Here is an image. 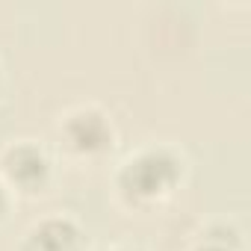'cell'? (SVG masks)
<instances>
[{
	"label": "cell",
	"instance_id": "obj_4",
	"mask_svg": "<svg viewBox=\"0 0 251 251\" xmlns=\"http://www.w3.org/2000/svg\"><path fill=\"white\" fill-rule=\"evenodd\" d=\"M6 169H9V175H12L15 180H21V183H36V180L45 175L48 163H45V157H42L36 148L21 145V148H15V151L6 157Z\"/></svg>",
	"mask_w": 251,
	"mask_h": 251
},
{
	"label": "cell",
	"instance_id": "obj_2",
	"mask_svg": "<svg viewBox=\"0 0 251 251\" xmlns=\"http://www.w3.org/2000/svg\"><path fill=\"white\" fill-rule=\"evenodd\" d=\"M68 139L80 151H95V148L106 145L109 130H106V124H103V118L98 112H80L68 124Z\"/></svg>",
	"mask_w": 251,
	"mask_h": 251
},
{
	"label": "cell",
	"instance_id": "obj_3",
	"mask_svg": "<svg viewBox=\"0 0 251 251\" xmlns=\"http://www.w3.org/2000/svg\"><path fill=\"white\" fill-rule=\"evenodd\" d=\"M33 242L42 251H74V245H77V227L71 222H65V219H50V222H45L33 233Z\"/></svg>",
	"mask_w": 251,
	"mask_h": 251
},
{
	"label": "cell",
	"instance_id": "obj_6",
	"mask_svg": "<svg viewBox=\"0 0 251 251\" xmlns=\"http://www.w3.org/2000/svg\"><path fill=\"white\" fill-rule=\"evenodd\" d=\"M210 251H225V248H210Z\"/></svg>",
	"mask_w": 251,
	"mask_h": 251
},
{
	"label": "cell",
	"instance_id": "obj_1",
	"mask_svg": "<svg viewBox=\"0 0 251 251\" xmlns=\"http://www.w3.org/2000/svg\"><path fill=\"white\" fill-rule=\"evenodd\" d=\"M175 177H177V163L163 151L139 154L136 160L127 163V169H124V183L139 195L163 192L169 183H175Z\"/></svg>",
	"mask_w": 251,
	"mask_h": 251
},
{
	"label": "cell",
	"instance_id": "obj_5",
	"mask_svg": "<svg viewBox=\"0 0 251 251\" xmlns=\"http://www.w3.org/2000/svg\"><path fill=\"white\" fill-rule=\"evenodd\" d=\"M3 204H6V201H3V189H0V210H3Z\"/></svg>",
	"mask_w": 251,
	"mask_h": 251
}]
</instances>
